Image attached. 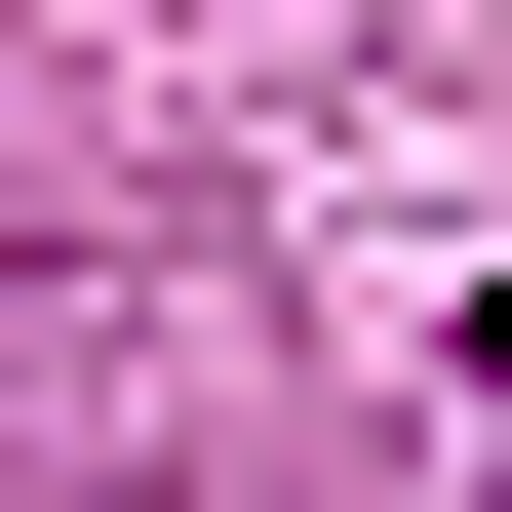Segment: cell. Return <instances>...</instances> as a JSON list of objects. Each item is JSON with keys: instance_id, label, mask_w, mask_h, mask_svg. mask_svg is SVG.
I'll list each match as a JSON object with an SVG mask.
<instances>
[{"instance_id": "obj_1", "label": "cell", "mask_w": 512, "mask_h": 512, "mask_svg": "<svg viewBox=\"0 0 512 512\" xmlns=\"http://www.w3.org/2000/svg\"><path fill=\"white\" fill-rule=\"evenodd\" d=\"M473 434H512V316H473Z\"/></svg>"}]
</instances>
